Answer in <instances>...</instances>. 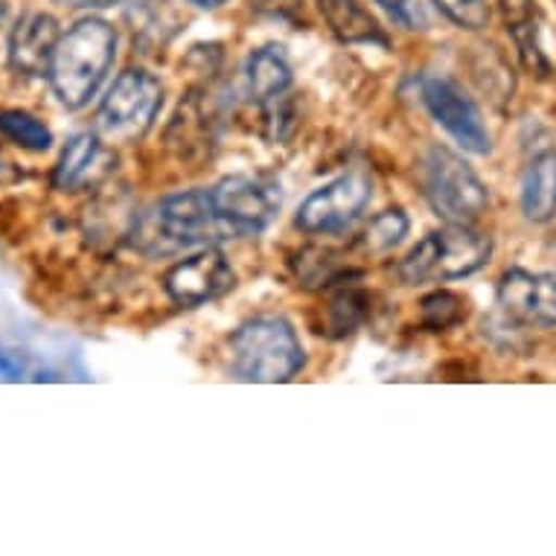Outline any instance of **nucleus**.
Segmentation results:
<instances>
[{
    "mask_svg": "<svg viewBox=\"0 0 556 556\" xmlns=\"http://www.w3.org/2000/svg\"><path fill=\"white\" fill-rule=\"evenodd\" d=\"M192 7H199V10H219L222 3H228V0H190Z\"/></svg>",
    "mask_w": 556,
    "mask_h": 556,
    "instance_id": "26",
    "label": "nucleus"
},
{
    "mask_svg": "<svg viewBox=\"0 0 556 556\" xmlns=\"http://www.w3.org/2000/svg\"><path fill=\"white\" fill-rule=\"evenodd\" d=\"M367 312H370V301H367L365 292H356V289L338 292L336 298H332V303H329L327 336H353V332L367 320Z\"/></svg>",
    "mask_w": 556,
    "mask_h": 556,
    "instance_id": "19",
    "label": "nucleus"
},
{
    "mask_svg": "<svg viewBox=\"0 0 556 556\" xmlns=\"http://www.w3.org/2000/svg\"><path fill=\"white\" fill-rule=\"evenodd\" d=\"M521 213L536 225L556 216V147H539L530 152L521 173Z\"/></svg>",
    "mask_w": 556,
    "mask_h": 556,
    "instance_id": "14",
    "label": "nucleus"
},
{
    "mask_svg": "<svg viewBox=\"0 0 556 556\" xmlns=\"http://www.w3.org/2000/svg\"><path fill=\"white\" fill-rule=\"evenodd\" d=\"M493 256V239L475 230L472 225L446 222V228L434 230L410 248L396 274L405 286L448 283L481 271Z\"/></svg>",
    "mask_w": 556,
    "mask_h": 556,
    "instance_id": "4",
    "label": "nucleus"
},
{
    "mask_svg": "<svg viewBox=\"0 0 556 556\" xmlns=\"http://www.w3.org/2000/svg\"><path fill=\"white\" fill-rule=\"evenodd\" d=\"M420 187L431 211L455 225H472L490 207V190L464 157L446 147H431L420 161Z\"/></svg>",
    "mask_w": 556,
    "mask_h": 556,
    "instance_id": "5",
    "label": "nucleus"
},
{
    "mask_svg": "<svg viewBox=\"0 0 556 556\" xmlns=\"http://www.w3.org/2000/svg\"><path fill=\"white\" fill-rule=\"evenodd\" d=\"M245 83L248 93L256 102H268L283 97L286 88L292 85V64L286 59L283 47L265 45L248 55Z\"/></svg>",
    "mask_w": 556,
    "mask_h": 556,
    "instance_id": "16",
    "label": "nucleus"
},
{
    "mask_svg": "<svg viewBox=\"0 0 556 556\" xmlns=\"http://www.w3.org/2000/svg\"><path fill=\"white\" fill-rule=\"evenodd\" d=\"M117 55V33L109 21L83 18L59 38L50 62V88L67 111L85 109L105 83Z\"/></svg>",
    "mask_w": 556,
    "mask_h": 556,
    "instance_id": "2",
    "label": "nucleus"
},
{
    "mask_svg": "<svg viewBox=\"0 0 556 556\" xmlns=\"http://www.w3.org/2000/svg\"><path fill=\"white\" fill-rule=\"evenodd\" d=\"M502 15L525 67L536 76L551 74V64H547V55L539 41L536 0H502Z\"/></svg>",
    "mask_w": 556,
    "mask_h": 556,
    "instance_id": "15",
    "label": "nucleus"
},
{
    "mask_svg": "<svg viewBox=\"0 0 556 556\" xmlns=\"http://www.w3.org/2000/svg\"><path fill=\"white\" fill-rule=\"evenodd\" d=\"M379 7H382L391 21H396L402 29H410V33H422V29H429L431 15L429 7H426V0H376Z\"/></svg>",
    "mask_w": 556,
    "mask_h": 556,
    "instance_id": "23",
    "label": "nucleus"
},
{
    "mask_svg": "<svg viewBox=\"0 0 556 556\" xmlns=\"http://www.w3.org/2000/svg\"><path fill=\"white\" fill-rule=\"evenodd\" d=\"M303 362L301 338L280 315L245 320L230 336V370L242 382H289L301 374Z\"/></svg>",
    "mask_w": 556,
    "mask_h": 556,
    "instance_id": "3",
    "label": "nucleus"
},
{
    "mask_svg": "<svg viewBox=\"0 0 556 556\" xmlns=\"http://www.w3.org/2000/svg\"><path fill=\"white\" fill-rule=\"evenodd\" d=\"M111 169V152L91 131L74 135L62 149V157L53 169V187L59 192L88 190L91 184L102 181Z\"/></svg>",
    "mask_w": 556,
    "mask_h": 556,
    "instance_id": "13",
    "label": "nucleus"
},
{
    "mask_svg": "<svg viewBox=\"0 0 556 556\" xmlns=\"http://www.w3.org/2000/svg\"><path fill=\"white\" fill-rule=\"evenodd\" d=\"M464 315H466L464 298H457V294L452 292H438L422 301V320H426L431 329L455 327L457 320H464Z\"/></svg>",
    "mask_w": 556,
    "mask_h": 556,
    "instance_id": "22",
    "label": "nucleus"
},
{
    "mask_svg": "<svg viewBox=\"0 0 556 556\" xmlns=\"http://www.w3.org/2000/svg\"><path fill=\"white\" fill-rule=\"evenodd\" d=\"M211 192L222 230L228 239H251L268 230L280 213V192L277 184L254 175H228Z\"/></svg>",
    "mask_w": 556,
    "mask_h": 556,
    "instance_id": "7",
    "label": "nucleus"
},
{
    "mask_svg": "<svg viewBox=\"0 0 556 556\" xmlns=\"http://www.w3.org/2000/svg\"><path fill=\"white\" fill-rule=\"evenodd\" d=\"M0 135L27 152H47L53 147V131L29 111L0 109Z\"/></svg>",
    "mask_w": 556,
    "mask_h": 556,
    "instance_id": "18",
    "label": "nucleus"
},
{
    "mask_svg": "<svg viewBox=\"0 0 556 556\" xmlns=\"http://www.w3.org/2000/svg\"><path fill=\"white\" fill-rule=\"evenodd\" d=\"M420 93L431 117L446 128V135L455 143H460L472 155H490V149H493L490 128L483 123L481 111L472 102V97H466V91L455 79L426 76L420 85Z\"/></svg>",
    "mask_w": 556,
    "mask_h": 556,
    "instance_id": "8",
    "label": "nucleus"
},
{
    "mask_svg": "<svg viewBox=\"0 0 556 556\" xmlns=\"http://www.w3.org/2000/svg\"><path fill=\"white\" fill-rule=\"evenodd\" d=\"M434 7L452 24H457L460 29H469V33H478V29L490 24V7H486V0H434Z\"/></svg>",
    "mask_w": 556,
    "mask_h": 556,
    "instance_id": "21",
    "label": "nucleus"
},
{
    "mask_svg": "<svg viewBox=\"0 0 556 556\" xmlns=\"http://www.w3.org/2000/svg\"><path fill=\"white\" fill-rule=\"evenodd\" d=\"M164 105V83L143 67H128L114 79L100 105V131L111 143H135L147 135Z\"/></svg>",
    "mask_w": 556,
    "mask_h": 556,
    "instance_id": "6",
    "label": "nucleus"
},
{
    "mask_svg": "<svg viewBox=\"0 0 556 556\" xmlns=\"http://www.w3.org/2000/svg\"><path fill=\"white\" fill-rule=\"evenodd\" d=\"M374 199V184L365 173H346L306 195L298 207V228L306 233H336L365 213Z\"/></svg>",
    "mask_w": 556,
    "mask_h": 556,
    "instance_id": "9",
    "label": "nucleus"
},
{
    "mask_svg": "<svg viewBox=\"0 0 556 556\" xmlns=\"http://www.w3.org/2000/svg\"><path fill=\"white\" fill-rule=\"evenodd\" d=\"M498 306L528 327H556V274L510 268L498 283Z\"/></svg>",
    "mask_w": 556,
    "mask_h": 556,
    "instance_id": "11",
    "label": "nucleus"
},
{
    "mask_svg": "<svg viewBox=\"0 0 556 556\" xmlns=\"http://www.w3.org/2000/svg\"><path fill=\"white\" fill-rule=\"evenodd\" d=\"M410 222L408 216L400 211V207H391V211L379 213L365 230V248L370 254H388L393 248L400 245L402 239L408 237Z\"/></svg>",
    "mask_w": 556,
    "mask_h": 556,
    "instance_id": "20",
    "label": "nucleus"
},
{
    "mask_svg": "<svg viewBox=\"0 0 556 556\" xmlns=\"http://www.w3.org/2000/svg\"><path fill=\"white\" fill-rule=\"evenodd\" d=\"M67 7H74V10H105V7H114L119 0H62Z\"/></svg>",
    "mask_w": 556,
    "mask_h": 556,
    "instance_id": "25",
    "label": "nucleus"
},
{
    "mask_svg": "<svg viewBox=\"0 0 556 556\" xmlns=\"http://www.w3.org/2000/svg\"><path fill=\"white\" fill-rule=\"evenodd\" d=\"M318 10L341 41H350V45L379 41V45H384V36L376 27L374 15L358 0H318Z\"/></svg>",
    "mask_w": 556,
    "mask_h": 556,
    "instance_id": "17",
    "label": "nucleus"
},
{
    "mask_svg": "<svg viewBox=\"0 0 556 556\" xmlns=\"http://www.w3.org/2000/svg\"><path fill=\"white\" fill-rule=\"evenodd\" d=\"M59 38H62L59 21L50 12H29L12 29L10 67L18 76H29V79L47 76Z\"/></svg>",
    "mask_w": 556,
    "mask_h": 556,
    "instance_id": "12",
    "label": "nucleus"
},
{
    "mask_svg": "<svg viewBox=\"0 0 556 556\" xmlns=\"http://www.w3.org/2000/svg\"><path fill=\"white\" fill-rule=\"evenodd\" d=\"M27 356L21 350H12V346H0V379L7 382H18L27 376Z\"/></svg>",
    "mask_w": 556,
    "mask_h": 556,
    "instance_id": "24",
    "label": "nucleus"
},
{
    "mask_svg": "<svg viewBox=\"0 0 556 556\" xmlns=\"http://www.w3.org/2000/svg\"><path fill=\"white\" fill-rule=\"evenodd\" d=\"M128 237H131V245L147 256H169L228 239L216 219L207 190L166 195L155 207L135 216Z\"/></svg>",
    "mask_w": 556,
    "mask_h": 556,
    "instance_id": "1",
    "label": "nucleus"
},
{
    "mask_svg": "<svg viewBox=\"0 0 556 556\" xmlns=\"http://www.w3.org/2000/svg\"><path fill=\"white\" fill-rule=\"evenodd\" d=\"M7 18H10V3H7V0H0V27L7 24Z\"/></svg>",
    "mask_w": 556,
    "mask_h": 556,
    "instance_id": "27",
    "label": "nucleus"
},
{
    "mask_svg": "<svg viewBox=\"0 0 556 556\" xmlns=\"http://www.w3.org/2000/svg\"><path fill=\"white\" fill-rule=\"evenodd\" d=\"M233 283H237V274L216 245L199 248L195 254L175 263L164 274L166 294L181 306H201V303L216 301L222 294H228Z\"/></svg>",
    "mask_w": 556,
    "mask_h": 556,
    "instance_id": "10",
    "label": "nucleus"
}]
</instances>
